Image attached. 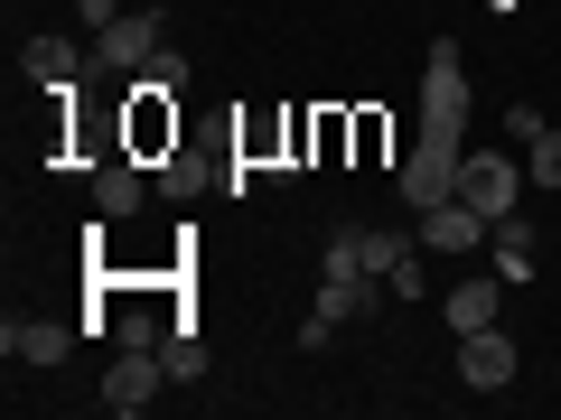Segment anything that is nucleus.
I'll list each match as a JSON object with an SVG mask.
<instances>
[{"label":"nucleus","instance_id":"nucleus-1","mask_svg":"<svg viewBox=\"0 0 561 420\" xmlns=\"http://www.w3.org/2000/svg\"><path fill=\"white\" fill-rule=\"evenodd\" d=\"M421 140L468 150V57H459V38H431V57H421Z\"/></svg>","mask_w":561,"mask_h":420},{"label":"nucleus","instance_id":"nucleus-2","mask_svg":"<svg viewBox=\"0 0 561 420\" xmlns=\"http://www.w3.org/2000/svg\"><path fill=\"white\" fill-rule=\"evenodd\" d=\"M383 300H393V280H383V271H356V280H319V308L300 318V346L319 355V346L337 337L346 318H383Z\"/></svg>","mask_w":561,"mask_h":420},{"label":"nucleus","instance_id":"nucleus-3","mask_svg":"<svg viewBox=\"0 0 561 420\" xmlns=\"http://www.w3.org/2000/svg\"><path fill=\"white\" fill-rule=\"evenodd\" d=\"M524 187H534V178H524V160H505V150H468V160H459V197L478 206L486 224H496V215H515V206H524Z\"/></svg>","mask_w":561,"mask_h":420},{"label":"nucleus","instance_id":"nucleus-4","mask_svg":"<svg viewBox=\"0 0 561 420\" xmlns=\"http://www.w3.org/2000/svg\"><path fill=\"white\" fill-rule=\"evenodd\" d=\"M169 383H179V374H169V355H160V346H122V364L103 374V411H122V420H131V411H150V401H160Z\"/></svg>","mask_w":561,"mask_h":420},{"label":"nucleus","instance_id":"nucleus-5","mask_svg":"<svg viewBox=\"0 0 561 420\" xmlns=\"http://www.w3.org/2000/svg\"><path fill=\"white\" fill-rule=\"evenodd\" d=\"M459 160L468 150H440V140H412V160H402V206H412V215H431V206H449L459 197Z\"/></svg>","mask_w":561,"mask_h":420},{"label":"nucleus","instance_id":"nucleus-6","mask_svg":"<svg viewBox=\"0 0 561 420\" xmlns=\"http://www.w3.org/2000/svg\"><path fill=\"white\" fill-rule=\"evenodd\" d=\"M515 374H524V355H515L505 327H468V337H459V383H468V393H505Z\"/></svg>","mask_w":561,"mask_h":420},{"label":"nucleus","instance_id":"nucleus-7","mask_svg":"<svg viewBox=\"0 0 561 420\" xmlns=\"http://www.w3.org/2000/svg\"><path fill=\"white\" fill-rule=\"evenodd\" d=\"M486 271H496L505 290L542 271V234H534V224H524V206H515V215H496V234H486Z\"/></svg>","mask_w":561,"mask_h":420},{"label":"nucleus","instance_id":"nucleus-8","mask_svg":"<svg viewBox=\"0 0 561 420\" xmlns=\"http://www.w3.org/2000/svg\"><path fill=\"white\" fill-rule=\"evenodd\" d=\"M412 234H421V253H478V243L496 234V224H486L468 197H449V206H431V215H421Z\"/></svg>","mask_w":561,"mask_h":420},{"label":"nucleus","instance_id":"nucleus-9","mask_svg":"<svg viewBox=\"0 0 561 420\" xmlns=\"http://www.w3.org/2000/svg\"><path fill=\"white\" fill-rule=\"evenodd\" d=\"M94 57L113 66V75H140V66L160 57V20H150V10H122V20L94 38Z\"/></svg>","mask_w":561,"mask_h":420},{"label":"nucleus","instance_id":"nucleus-10","mask_svg":"<svg viewBox=\"0 0 561 420\" xmlns=\"http://www.w3.org/2000/svg\"><path fill=\"white\" fill-rule=\"evenodd\" d=\"M66 346H76L66 318H10V327H0V355H10V364H66Z\"/></svg>","mask_w":561,"mask_h":420},{"label":"nucleus","instance_id":"nucleus-11","mask_svg":"<svg viewBox=\"0 0 561 420\" xmlns=\"http://www.w3.org/2000/svg\"><path fill=\"white\" fill-rule=\"evenodd\" d=\"M496 308H505V280L496 271H468L459 290L440 300V318H449V337H468V327H496Z\"/></svg>","mask_w":561,"mask_h":420},{"label":"nucleus","instance_id":"nucleus-12","mask_svg":"<svg viewBox=\"0 0 561 420\" xmlns=\"http://www.w3.org/2000/svg\"><path fill=\"white\" fill-rule=\"evenodd\" d=\"M20 75L47 84V94H66V84H76V38H28L20 47Z\"/></svg>","mask_w":561,"mask_h":420},{"label":"nucleus","instance_id":"nucleus-13","mask_svg":"<svg viewBox=\"0 0 561 420\" xmlns=\"http://www.w3.org/2000/svg\"><path fill=\"white\" fill-rule=\"evenodd\" d=\"M140 197H150V187H140L131 160H103L94 168V215H140Z\"/></svg>","mask_w":561,"mask_h":420},{"label":"nucleus","instance_id":"nucleus-14","mask_svg":"<svg viewBox=\"0 0 561 420\" xmlns=\"http://www.w3.org/2000/svg\"><path fill=\"white\" fill-rule=\"evenodd\" d=\"M131 94H160V103H179V94H187V57H179V47H160V57H150V66L131 75Z\"/></svg>","mask_w":561,"mask_h":420},{"label":"nucleus","instance_id":"nucleus-15","mask_svg":"<svg viewBox=\"0 0 561 420\" xmlns=\"http://www.w3.org/2000/svg\"><path fill=\"white\" fill-rule=\"evenodd\" d=\"M356 271H375V261H365V224H346V234H328L319 280H356Z\"/></svg>","mask_w":561,"mask_h":420},{"label":"nucleus","instance_id":"nucleus-16","mask_svg":"<svg viewBox=\"0 0 561 420\" xmlns=\"http://www.w3.org/2000/svg\"><path fill=\"white\" fill-rule=\"evenodd\" d=\"M160 355H169V374H179V383H197V374H206V337H197V327H169Z\"/></svg>","mask_w":561,"mask_h":420},{"label":"nucleus","instance_id":"nucleus-17","mask_svg":"<svg viewBox=\"0 0 561 420\" xmlns=\"http://www.w3.org/2000/svg\"><path fill=\"white\" fill-rule=\"evenodd\" d=\"M524 178H534L542 197H552V187H561V131H542V140H524Z\"/></svg>","mask_w":561,"mask_h":420},{"label":"nucleus","instance_id":"nucleus-18","mask_svg":"<svg viewBox=\"0 0 561 420\" xmlns=\"http://www.w3.org/2000/svg\"><path fill=\"white\" fill-rule=\"evenodd\" d=\"M412 253H421V234H412V243H393V234H365V261H375L383 280H393V271H402V261H412Z\"/></svg>","mask_w":561,"mask_h":420},{"label":"nucleus","instance_id":"nucleus-19","mask_svg":"<svg viewBox=\"0 0 561 420\" xmlns=\"http://www.w3.org/2000/svg\"><path fill=\"white\" fill-rule=\"evenodd\" d=\"M113 337L122 346H160V318H140V308H131V318H113Z\"/></svg>","mask_w":561,"mask_h":420},{"label":"nucleus","instance_id":"nucleus-20","mask_svg":"<svg viewBox=\"0 0 561 420\" xmlns=\"http://www.w3.org/2000/svg\"><path fill=\"white\" fill-rule=\"evenodd\" d=\"M76 20H84V28H94V38H103V28L122 20V0H76Z\"/></svg>","mask_w":561,"mask_h":420}]
</instances>
